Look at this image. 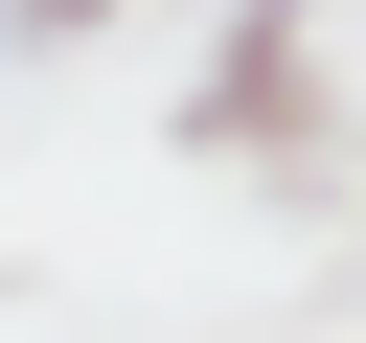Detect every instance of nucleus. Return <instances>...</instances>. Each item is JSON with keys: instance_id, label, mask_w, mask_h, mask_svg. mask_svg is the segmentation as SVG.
Instances as JSON below:
<instances>
[{"instance_id": "nucleus-1", "label": "nucleus", "mask_w": 366, "mask_h": 343, "mask_svg": "<svg viewBox=\"0 0 366 343\" xmlns=\"http://www.w3.org/2000/svg\"><path fill=\"white\" fill-rule=\"evenodd\" d=\"M297 91H320V0H252V23L206 46V91H183V137H206V160H252V137H297Z\"/></svg>"}, {"instance_id": "nucleus-2", "label": "nucleus", "mask_w": 366, "mask_h": 343, "mask_svg": "<svg viewBox=\"0 0 366 343\" xmlns=\"http://www.w3.org/2000/svg\"><path fill=\"white\" fill-rule=\"evenodd\" d=\"M137 0H0V69H69V46H114Z\"/></svg>"}]
</instances>
